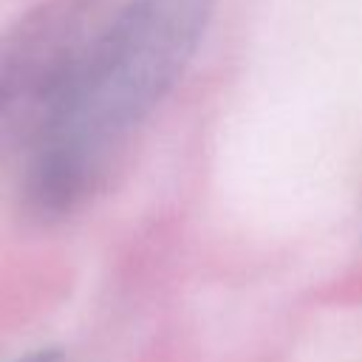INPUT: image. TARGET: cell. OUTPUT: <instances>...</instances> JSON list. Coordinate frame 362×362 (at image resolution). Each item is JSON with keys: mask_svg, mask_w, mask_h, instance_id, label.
<instances>
[{"mask_svg": "<svg viewBox=\"0 0 362 362\" xmlns=\"http://www.w3.org/2000/svg\"><path fill=\"white\" fill-rule=\"evenodd\" d=\"M8 362H71V359L65 356L62 348H37V351H25L23 356L8 359Z\"/></svg>", "mask_w": 362, "mask_h": 362, "instance_id": "obj_3", "label": "cell"}, {"mask_svg": "<svg viewBox=\"0 0 362 362\" xmlns=\"http://www.w3.org/2000/svg\"><path fill=\"white\" fill-rule=\"evenodd\" d=\"M212 8L215 0L113 6L23 153L20 201L34 221H62L96 195L136 130L184 76Z\"/></svg>", "mask_w": 362, "mask_h": 362, "instance_id": "obj_1", "label": "cell"}, {"mask_svg": "<svg viewBox=\"0 0 362 362\" xmlns=\"http://www.w3.org/2000/svg\"><path fill=\"white\" fill-rule=\"evenodd\" d=\"M113 6L42 0L0 28V158L28 150Z\"/></svg>", "mask_w": 362, "mask_h": 362, "instance_id": "obj_2", "label": "cell"}]
</instances>
